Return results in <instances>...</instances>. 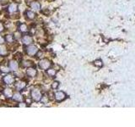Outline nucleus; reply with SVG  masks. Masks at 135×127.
Returning a JSON list of instances; mask_svg holds the SVG:
<instances>
[{"instance_id": "1", "label": "nucleus", "mask_w": 135, "mask_h": 127, "mask_svg": "<svg viewBox=\"0 0 135 127\" xmlns=\"http://www.w3.org/2000/svg\"><path fill=\"white\" fill-rule=\"evenodd\" d=\"M30 96H31V98L33 99L34 101H36V102H39V101H41V97H42L41 92H40L38 89L32 90L31 93H30Z\"/></svg>"}, {"instance_id": "2", "label": "nucleus", "mask_w": 135, "mask_h": 127, "mask_svg": "<svg viewBox=\"0 0 135 127\" xmlns=\"http://www.w3.org/2000/svg\"><path fill=\"white\" fill-rule=\"evenodd\" d=\"M38 48L37 47L34 46V45H28L26 48V53L29 56H34V55L37 54Z\"/></svg>"}, {"instance_id": "3", "label": "nucleus", "mask_w": 135, "mask_h": 127, "mask_svg": "<svg viewBox=\"0 0 135 127\" xmlns=\"http://www.w3.org/2000/svg\"><path fill=\"white\" fill-rule=\"evenodd\" d=\"M52 65V63L49 61L48 59H41V61L39 62V67L41 68V69H45V70H47Z\"/></svg>"}, {"instance_id": "4", "label": "nucleus", "mask_w": 135, "mask_h": 127, "mask_svg": "<svg viewBox=\"0 0 135 127\" xmlns=\"http://www.w3.org/2000/svg\"><path fill=\"white\" fill-rule=\"evenodd\" d=\"M3 81L5 84L11 85L15 82V78H14V76H11V75H7V76H5L4 77H3Z\"/></svg>"}, {"instance_id": "5", "label": "nucleus", "mask_w": 135, "mask_h": 127, "mask_svg": "<svg viewBox=\"0 0 135 127\" xmlns=\"http://www.w3.org/2000/svg\"><path fill=\"white\" fill-rule=\"evenodd\" d=\"M54 97H55V99H56L58 102H61V101H63L65 99L66 94H65L64 93H63V92H58V93H55Z\"/></svg>"}, {"instance_id": "6", "label": "nucleus", "mask_w": 135, "mask_h": 127, "mask_svg": "<svg viewBox=\"0 0 135 127\" xmlns=\"http://www.w3.org/2000/svg\"><path fill=\"white\" fill-rule=\"evenodd\" d=\"M22 42H23L24 44L30 45L33 42V38L30 36H29V35H25V36H24L23 38H22Z\"/></svg>"}, {"instance_id": "7", "label": "nucleus", "mask_w": 135, "mask_h": 127, "mask_svg": "<svg viewBox=\"0 0 135 127\" xmlns=\"http://www.w3.org/2000/svg\"><path fill=\"white\" fill-rule=\"evenodd\" d=\"M36 73H37L36 69V68H33V67H29L26 70L27 76H30V77H35V76H36Z\"/></svg>"}, {"instance_id": "8", "label": "nucleus", "mask_w": 135, "mask_h": 127, "mask_svg": "<svg viewBox=\"0 0 135 127\" xmlns=\"http://www.w3.org/2000/svg\"><path fill=\"white\" fill-rule=\"evenodd\" d=\"M15 86L18 91H22L26 86V83L23 82V81H18V82L15 83Z\"/></svg>"}, {"instance_id": "9", "label": "nucleus", "mask_w": 135, "mask_h": 127, "mask_svg": "<svg viewBox=\"0 0 135 127\" xmlns=\"http://www.w3.org/2000/svg\"><path fill=\"white\" fill-rule=\"evenodd\" d=\"M30 8H32L33 10H36V11H38V10H40V8H41V4H40L38 2L36 1H33L30 3Z\"/></svg>"}, {"instance_id": "10", "label": "nucleus", "mask_w": 135, "mask_h": 127, "mask_svg": "<svg viewBox=\"0 0 135 127\" xmlns=\"http://www.w3.org/2000/svg\"><path fill=\"white\" fill-rule=\"evenodd\" d=\"M9 68L12 70L16 71L19 68V64L17 63V61H15V60H11V61L9 62Z\"/></svg>"}, {"instance_id": "11", "label": "nucleus", "mask_w": 135, "mask_h": 127, "mask_svg": "<svg viewBox=\"0 0 135 127\" xmlns=\"http://www.w3.org/2000/svg\"><path fill=\"white\" fill-rule=\"evenodd\" d=\"M3 95H4L6 97H8V98H10V97H13L14 93H13V91H12V89H10V88H5V89L3 90Z\"/></svg>"}, {"instance_id": "12", "label": "nucleus", "mask_w": 135, "mask_h": 127, "mask_svg": "<svg viewBox=\"0 0 135 127\" xmlns=\"http://www.w3.org/2000/svg\"><path fill=\"white\" fill-rule=\"evenodd\" d=\"M8 10L9 13H15V12L18 10V5L16 3H11V4L8 6Z\"/></svg>"}, {"instance_id": "13", "label": "nucleus", "mask_w": 135, "mask_h": 127, "mask_svg": "<svg viewBox=\"0 0 135 127\" xmlns=\"http://www.w3.org/2000/svg\"><path fill=\"white\" fill-rule=\"evenodd\" d=\"M12 97H13V99L15 101H18V102H21V101L23 100V96L19 93H15Z\"/></svg>"}, {"instance_id": "14", "label": "nucleus", "mask_w": 135, "mask_h": 127, "mask_svg": "<svg viewBox=\"0 0 135 127\" xmlns=\"http://www.w3.org/2000/svg\"><path fill=\"white\" fill-rule=\"evenodd\" d=\"M8 53V50H7V48L4 46V45L1 44L0 45V55L1 56H5Z\"/></svg>"}, {"instance_id": "15", "label": "nucleus", "mask_w": 135, "mask_h": 127, "mask_svg": "<svg viewBox=\"0 0 135 127\" xmlns=\"http://www.w3.org/2000/svg\"><path fill=\"white\" fill-rule=\"evenodd\" d=\"M22 66L25 68H29V67H32L33 66V63L31 61H29V60H24L22 62Z\"/></svg>"}, {"instance_id": "16", "label": "nucleus", "mask_w": 135, "mask_h": 127, "mask_svg": "<svg viewBox=\"0 0 135 127\" xmlns=\"http://www.w3.org/2000/svg\"><path fill=\"white\" fill-rule=\"evenodd\" d=\"M46 73H47L48 76H51V77H54V76H56V74H57L56 70H55V69H48L47 71H46Z\"/></svg>"}, {"instance_id": "17", "label": "nucleus", "mask_w": 135, "mask_h": 127, "mask_svg": "<svg viewBox=\"0 0 135 127\" xmlns=\"http://www.w3.org/2000/svg\"><path fill=\"white\" fill-rule=\"evenodd\" d=\"M26 16H27V18L29 19V20H33V19L36 17V15H35V13L34 12H32V11H27L26 12Z\"/></svg>"}, {"instance_id": "18", "label": "nucleus", "mask_w": 135, "mask_h": 127, "mask_svg": "<svg viewBox=\"0 0 135 127\" xmlns=\"http://www.w3.org/2000/svg\"><path fill=\"white\" fill-rule=\"evenodd\" d=\"M19 29H20V32H26L28 31V27H27V25L25 24H21L20 25V27H19Z\"/></svg>"}, {"instance_id": "19", "label": "nucleus", "mask_w": 135, "mask_h": 127, "mask_svg": "<svg viewBox=\"0 0 135 127\" xmlns=\"http://www.w3.org/2000/svg\"><path fill=\"white\" fill-rule=\"evenodd\" d=\"M0 70L2 71V72H3V73H8V72H9V70H10V68H8V66H6V65H1L0 66Z\"/></svg>"}, {"instance_id": "20", "label": "nucleus", "mask_w": 135, "mask_h": 127, "mask_svg": "<svg viewBox=\"0 0 135 127\" xmlns=\"http://www.w3.org/2000/svg\"><path fill=\"white\" fill-rule=\"evenodd\" d=\"M5 40H6L9 43H12L14 42V36L11 34H8L6 35V37H5Z\"/></svg>"}, {"instance_id": "21", "label": "nucleus", "mask_w": 135, "mask_h": 127, "mask_svg": "<svg viewBox=\"0 0 135 127\" xmlns=\"http://www.w3.org/2000/svg\"><path fill=\"white\" fill-rule=\"evenodd\" d=\"M41 102H42V103L46 104L48 102H49V98H48V97L46 95H44V96H42V97H41Z\"/></svg>"}, {"instance_id": "22", "label": "nucleus", "mask_w": 135, "mask_h": 127, "mask_svg": "<svg viewBox=\"0 0 135 127\" xmlns=\"http://www.w3.org/2000/svg\"><path fill=\"white\" fill-rule=\"evenodd\" d=\"M14 36H15V38L16 40H19V39H20L21 38V34H20V32H15V35H14Z\"/></svg>"}, {"instance_id": "23", "label": "nucleus", "mask_w": 135, "mask_h": 127, "mask_svg": "<svg viewBox=\"0 0 135 127\" xmlns=\"http://www.w3.org/2000/svg\"><path fill=\"white\" fill-rule=\"evenodd\" d=\"M58 86H59V83H58V81H54V82H52V88L57 89V88L58 87Z\"/></svg>"}, {"instance_id": "24", "label": "nucleus", "mask_w": 135, "mask_h": 127, "mask_svg": "<svg viewBox=\"0 0 135 127\" xmlns=\"http://www.w3.org/2000/svg\"><path fill=\"white\" fill-rule=\"evenodd\" d=\"M94 64H95V65H96V66H99V67H101V66H102V62L101 61V60H96Z\"/></svg>"}, {"instance_id": "25", "label": "nucleus", "mask_w": 135, "mask_h": 127, "mask_svg": "<svg viewBox=\"0 0 135 127\" xmlns=\"http://www.w3.org/2000/svg\"><path fill=\"white\" fill-rule=\"evenodd\" d=\"M3 42H4V38L2 36H0V44H3Z\"/></svg>"}, {"instance_id": "26", "label": "nucleus", "mask_w": 135, "mask_h": 127, "mask_svg": "<svg viewBox=\"0 0 135 127\" xmlns=\"http://www.w3.org/2000/svg\"><path fill=\"white\" fill-rule=\"evenodd\" d=\"M3 29H4V26H3V25L2 23H0V32H3Z\"/></svg>"}, {"instance_id": "27", "label": "nucleus", "mask_w": 135, "mask_h": 127, "mask_svg": "<svg viewBox=\"0 0 135 127\" xmlns=\"http://www.w3.org/2000/svg\"><path fill=\"white\" fill-rule=\"evenodd\" d=\"M19 107H26V104H25V102H20V103L19 104Z\"/></svg>"}, {"instance_id": "28", "label": "nucleus", "mask_w": 135, "mask_h": 127, "mask_svg": "<svg viewBox=\"0 0 135 127\" xmlns=\"http://www.w3.org/2000/svg\"><path fill=\"white\" fill-rule=\"evenodd\" d=\"M7 2H8V0H1V3H3V4H4V3H6Z\"/></svg>"}, {"instance_id": "29", "label": "nucleus", "mask_w": 135, "mask_h": 127, "mask_svg": "<svg viewBox=\"0 0 135 127\" xmlns=\"http://www.w3.org/2000/svg\"><path fill=\"white\" fill-rule=\"evenodd\" d=\"M2 59V58H1V56H0V60H1Z\"/></svg>"}]
</instances>
